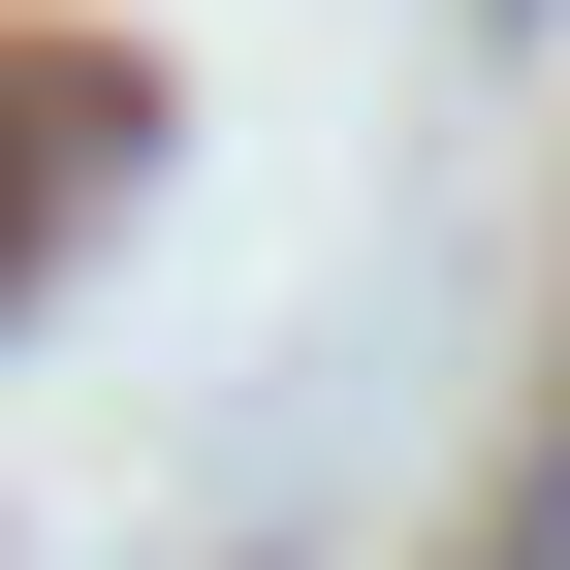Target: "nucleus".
Masks as SVG:
<instances>
[{
  "label": "nucleus",
  "instance_id": "1",
  "mask_svg": "<svg viewBox=\"0 0 570 570\" xmlns=\"http://www.w3.org/2000/svg\"><path fill=\"white\" fill-rule=\"evenodd\" d=\"M475 570H570V412L508 444V508H475Z\"/></svg>",
  "mask_w": 570,
  "mask_h": 570
},
{
  "label": "nucleus",
  "instance_id": "2",
  "mask_svg": "<svg viewBox=\"0 0 570 570\" xmlns=\"http://www.w3.org/2000/svg\"><path fill=\"white\" fill-rule=\"evenodd\" d=\"M0 285H32V127H0Z\"/></svg>",
  "mask_w": 570,
  "mask_h": 570
}]
</instances>
